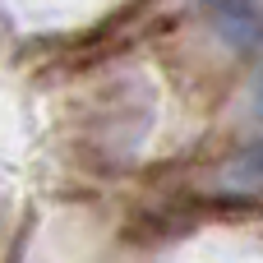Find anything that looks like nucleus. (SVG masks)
I'll return each instance as SVG.
<instances>
[{"label":"nucleus","mask_w":263,"mask_h":263,"mask_svg":"<svg viewBox=\"0 0 263 263\" xmlns=\"http://www.w3.org/2000/svg\"><path fill=\"white\" fill-rule=\"evenodd\" d=\"M217 185L231 190V194H263V139H254L250 148H240V153L227 157Z\"/></svg>","instance_id":"obj_2"},{"label":"nucleus","mask_w":263,"mask_h":263,"mask_svg":"<svg viewBox=\"0 0 263 263\" xmlns=\"http://www.w3.org/2000/svg\"><path fill=\"white\" fill-rule=\"evenodd\" d=\"M203 5H208V18H213L217 37L231 51L250 55V51L263 46V0H203Z\"/></svg>","instance_id":"obj_1"},{"label":"nucleus","mask_w":263,"mask_h":263,"mask_svg":"<svg viewBox=\"0 0 263 263\" xmlns=\"http://www.w3.org/2000/svg\"><path fill=\"white\" fill-rule=\"evenodd\" d=\"M254 106H259V116H263V74H259V92H254Z\"/></svg>","instance_id":"obj_3"}]
</instances>
